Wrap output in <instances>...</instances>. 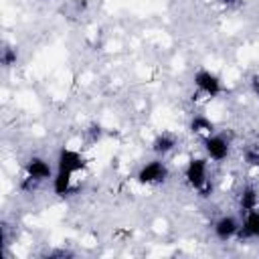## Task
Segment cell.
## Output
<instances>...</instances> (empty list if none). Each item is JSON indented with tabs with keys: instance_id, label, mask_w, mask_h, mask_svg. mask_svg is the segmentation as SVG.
<instances>
[{
	"instance_id": "obj_10",
	"label": "cell",
	"mask_w": 259,
	"mask_h": 259,
	"mask_svg": "<svg viewBox=\"0 0 259 259\" xmlns=\"http://www.w3.org/2000/svg\"><path fill=\"white\" fill-rule=\"evenodd\" d=\"M73 172H67V170H57L55 168V176L51 180V188H53V194L57 196H67L71 190H73Z\"/></svg>"
},
{
	"instance_id": "obj_15",
	"label": "cell",
	"mask_w": 259,
	"mask_h": 259,
	"mask_svg": "<svg viewBox=\"0 0 259 259\" xmlns=\"http://www.w3.org/2000/svg\"><path fill=\"white\" fill-rule=\"evenodd\" d=\"M85 134H87V138H89V142H99L101 140V136H103V127L99 125V123H91L87 130H85Z\"/></svg>"
},
{
	"instance_id": "obj_13",
	"label": "cell",
	"mask_w": 259,
	"mask_h": 259,
	"mask_svg": "<svg viewBox=\"0 0 259 259\" xmlns=\"http://www.w3.org/2000/svg\"><path fill=\"white\" fill-rule=\"evenodd\" d=\"M18 63V51L16 47H10V45H4L2 51H0V65L4 69H10Z\"/></svg>"
},
{
	"instance_id": "obj_17",
	"label": "cell",
	"mask_w": 259,
	"mask_h": 259,
	"mask_svg": "<svg viewBox=\"0 0 259 259\" xmlns=\"http://www.w3.org/2000/svg\"><path fill=\"white\" fill-rule=\"evenodd\" d=\"M249 87H251L253 95H255V97H259V75H253V77H251V81H249Z\"/></svg>"
},
{
	"instance_id": "obj_5",
	"label": "cell",
	"mask_w": 259,
	"mask_h": 259,
	"mask_svg": "<svg viewBox=\"0 0 259 259\" xmlns=\"http://www.w3.org/2000/svg\"><path fill=\"white\" fill-rule=\"evenodd\" d=\"M55 168L57 170H67V172H81L85 168V156L79 152V150H73V148H67L63 146L59 152H57V160H55Z\"/></svg>"
},
{
	"instance_id": "obj_6",
	"label": "cell",
	"mask_w": 259,
	"mask_h": 259,
	"mask_svg": "<svg viewBox=\"0 0 259 259\" xmlns=\"http://www.w3.org/2000/svg\"><path fill=\"white\" fill-rule=\"evenodd\" d=\"M24 174L42 184V182L53 180L55 168H53V164H51L47 158H42V156H30V158L24 162Z\"/></svg>"
},
{
	"instance_id": "obj_1",
	"label": "cell",
	"mask_w": 259,
	"mask_h": 259,
	"mask_svg": "<svg viewBox=\"0 0 259 259\" xmlns=\"http://www.w3.org/2000/svg\"><path fill=\"white\" fill-rule=\"evenodd\" d=\"M184 180L192 190H206L208 186V158H190L184 166Z\"/></svg>"
},
{
	"instance_id": "obj_14",
	"label": "cell",
	"mask_w": 259,
	"mask_h": 259,
	"mask_svg": "<svg viewBox=\"0 0 259 259\" xmlns=\"http://www.w3.org/2000/svg\"><path fill=\"white\" fill-rule=\"evenodd\" d=\"M243 160H245L247 166L259 170V146H249V148L243 152Z\"/></svg>"
},
{
	"instance_id": "obj_18",
	"label": "cell",
	"mask_w": 259,
	"mask_h": 259,
	"mask_svg": "<svg viewBox=\"0 0 259 259\" xmlns=\"http://www.w3.org/2000/svg\"><path fill=\"white\" fill-rule=\"evenodd\" d=\"M75 8L77 10H85L87 8V0H75Z\"/></svg>"
},
{
	"instance_id": "obj_19",
	"label": "cell",
	"mask_w": 259,
	"mask_h": 259,
	"mask_svg": "<svg viewBox=\"0 0 259 259\" xmlns=\"http://www.w3.org/2000/svg\"><path fill=\"white\" fill-rule=\"evenodd\" d=\"M221 2H227V4H231V2H237V0H221Z\"/></svg>"
},
{
	"instance_id": "obj_12",
	"label": "cell",
	"mask_w": 259,
	"mask_h": 259,
	"mask_svg": "<svg viewBox=\"0 0 259 259\" xmlns=\"http://www.w3.org/2000/svg\"><path fill=\"white\" fill-rule=\"evenodd\" d=\"M190 132L204 138V136H210V134L214 132V123H212L210 117L198 113V115H194V117L190 119Z\"/></svg>"
},
{
	"instance_id": "obj_3",
	"label": "cell",
	"mask_w": 259,
	"mask_h": 259,
	"mask_svg": "<svg viewBox=\"0 0 259 259\" xmlns=\"http://www.w3.org/2000/svg\"><path fill=\"white\" fill-rule=\"evenodd\" d=\"M192 83H194L196 91H198L200 95H204V97L214 99V97H219V95L223 93V81H221V77H219L214 71H210V69H198V71L192 75Z\"/></svg>"
},
{
	"instance_id": "obj_8",
	"label": "cell",
	"mask_w": 259,
	"mask_h": 259,
	"mask_svg": "<svg viewBox=\"0 0 259 259\" xmlns=\"http://www.w3.org/2000/svg\"><path fill=\"white\" fill-rule=\"evenodd\" d=\"M239 239H259V208L243 212L241 219V229H239Z\"/></svg>"
},
{
	"instance_id": "obj_4",
	"label": "cell",
	"mask_w": 259,
	"mask_h": 259,
	"mask_svg": "<svg viewBox=\"0 0 259 259\" xmlns=\"http://www.w3.org/2000/svg\"><path fill=\"white\" fill-rule=\"evenodd\" d=\"M202 148H204V156L212 162H223L231 154V142L223 134H214V132L202 138Z\"/></svg>"
},
{
	"instance_id": "obj_11",
	"label": "cell",
	"mask_w": 259,
	"mask_h": 259,
	"mask_svg": "<svg viewBox=\"0 0 259 259\" xmlns=\"http://www.w3.org/2000/svg\"><path fill=\"white\" fill-rule=\"evenodd\" d=\"M253 208H259V190L255 186H245L239 194V210L241 214L247 212V210H253Z\"/></svg>"
},
{
	"instance_id": "obj_7",
	"label": "cell",
	"mask_w": 259,
	"mask_h": 259,
	"mask_svg": "<svg viewBox=\"0 0 259 259\" xmlns=\"http://www.w3.org/2000/svg\"><path fill=\"white\" fill-rule=\"evenodd\" d=\"M239 229H241V221L233 214H223L212 223V233L221 243H227L239 237Z\"/></svg>"
},
{
	"instance_id": "obj_9",
	"label": "cell",
	"mask_w": 259,
	"mask_h": 259,
	"mask_svg": "<svg viewBox=\"0 0 259 259\" xmlns=\"http://www.w3.org/2000/svg\"><path fill=\"white\" fill-rule=\"evenodd\" d=\"M178 146V136L172 134V132H160L154 140H152V152L158 156V158H164L168 156L170 152H174Z\"/></svg>"
},
{
	"instance_id": "obj_2",
	"label": "cell",
	"mask_w": 259,
	"mask_h": 259,
	"mask_svg": "<svg viewBox=\"0 0 259 259\" xmlns=\"http://www.w3.org/2000/svg\"><path fill=\"white\" fill-rule=\"evenodd\" d=\"M168 166L162 158H156V160H150L146 164L140 166L138 174H136V180L140 184H146V186H156V184H162L166 182L168 178Z\"/></svg>"
},
{
	"instance_id": "obj_16",
	"label": "cell",
	"mask_w": 259,
	"mask_h": 259,
	"mask_svg": "<svg viewBox=\"0 0 259 259\" xmlns=\"http://www.w3.org/2000/svg\"><path fill=\"white\" fill-rule=\"evenodd\" d=\"M47 255H49V257H71L73 251H67V249H55V251H49Z\"/></svg>"
}]
</instances>
